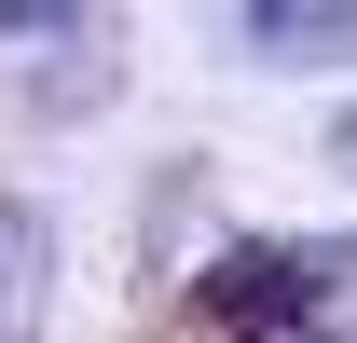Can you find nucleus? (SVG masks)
I'll return each instance as SVG.
<instances>
[{
    "instance_id": "nucleus-1",
    "label": "nucleus",
    "mask_w": 357,
    "mask_h": 343,
    "mask_svg": "<svg viewBox=\"0 0 357 343\" xmlns=\"http://www.w3.org/2000/svg\"><path fill=\"white\" fill-rule=\"evenodd\" d=\"M192 302L234 343H303L330 302H357V234H248L192 275Z\"/></svg>"
},
{
    "instance_id": "nucleus-2",
    "label": "nucleus",
    "mask_w": 357,
    "mask_h": 343,
    "mask_svg": "<svg viewBox=\"0 0 357 343\" xmlns=\"http://www.w3.org/2000/svg\"><path fill=\"white\" fill-rule=\"evenodd\" d=\"M0 42L42 55V69H14V96H28V110H96V96H110V55H96L83 14H0Z\"/></svg>"
},
{
    "instance_id": "nucleus-3",
    "label": "nucleus",
    "mask_w": 357,
    "mask_h": 343,
    "mask_svg": "<svg viewBox=\"0 0 357 343\" xmlns=\"http://www.w3.org/2000/svg\"><path fill=\"white\" fill-rule=\"evenodd\" d=\"M234 42L275 55V69H344V55H357V0H248Z\"/></svg>"
},
{
    "instance_id": "nucleus-4",
    "label": "nucleus",
    "mask_w": 357,
    "mask_h": 343,
    "mask_svg": "<svg viewBox=\"0 0 357 343\" xmlns=\"http://www.w3.org/2000/svg\"><path fill=\"white\" fill-rule=\"evenodd\" d=\"M42 302H55V234L0 192V343H42Z\"/></svg>"
}]
</instances>
